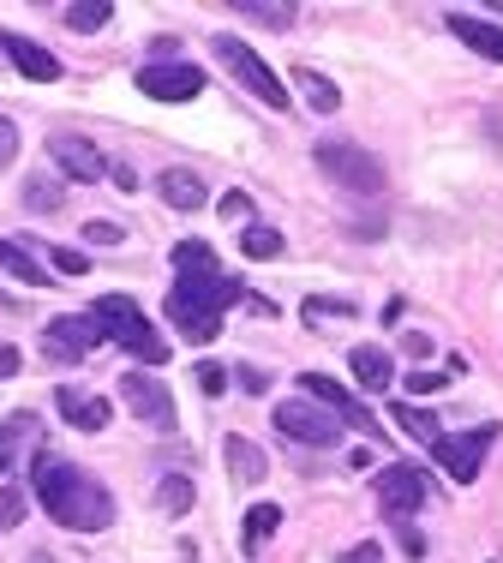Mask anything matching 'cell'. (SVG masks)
<instances>
[{
	"mask_svg": "<svg viewBox=\"0 0 503 563\" xmlns=\"http://www.w3.org/2000/svg\"><path fill=\"white\" fill-rule=\"evenodd\" d=\"M48 258H55V271H66V276H85V271H90V264L78 258L72 246H55V252H48Z\"/></svg>",
	"mask_w": 503,
	"mask_h": 563,
	"instance_id": "37",
	"label": "cell"
},
{
	"mask_svg": "<svg viewBox=\"0 0 503 563\" xmlns=\"http://www.w3.org/2000/svg\"><path fill=\"white\" fill-rule=\"evenodd\" d=\"M276 432L294 438V444L324 450V444H336V438H342V420H336L329 408H317V401L294 396V401H282V408H276Z\"/></svg>",
	"mask_w": 503,
	"mask_h": 563,
	"instance_id": "7",
	"label": "cell"
},
{
	"mask_svg": "<svg viewBox=\"0 0 503 563\" xmlns=\"http://www.w3.org/2000/svg\"><path fill=\"white\" fill-rule=\"evenodd\" d=\"M276 528H282V509H276V504H258V509L246 516V533H241V540H246V552H258V545L270 540Z\"/></svg>",
	"mask_w": 503,
	"mask_h": 563,
	"instance_id": "25",
	"label": "cell"
},
{
	"mask_svg": "<svg viewBox=\"0 0 503 563\" xmlns=\"http://www.w3.org/2000/svg\"><path fill=\"white\" fill-rule=\"evenodd\" d=\"M48 156L60 163V180H109V156L78 132H48Z\"/></svg>",
	"mask_w": 503,
	"mask_h": 563,
	"instance_id": "10",
	"label": "cell"
},
{
	"mask_svg": "<svg viewBox=\"0 0 503 563\" xmlns=\"http://www.w3.org/2000/svg\"><path fill=\"white\" fill-rule=\"evenodd\" d=\"M60 205H66V180H60V174H31V180H24V210L55 217Z\"/></svg>",
	"mask_w": 503,
	"mask_h": 563,
	"instance_id": "20",
	"label": "cell"
},
{
	"mask_svg": "<svg viewBox=\"0 0 503 563\" xmlns=\"http://www.w3.org/2000/svg\"><path fill=\"white\" fill-rule=\"evenodd\" d=\"M121 401L138 413L144 426H168V420H175V396H168V384L150 378V372H126V378H121Z\"/></svg>",
	"mask_w": 503,
	"mask_h": 563,
	"instance_id": "11",
	"label": "cell"
},
{
	"mask_svg": "<svg viewBox=\"0 0 503 563\" xmlns=\"http://www.w3.org/2000/svg\"><path fill=\"white\" fill-rule=\"evenodd\" d=\"M19 516H24V486H7L0 492V528H12Z\"/></svg>",
	"mask_w": 503,
	"mask_h": 563,
	"instance_id": "32",
	"label": "cell"
},
{
	"mask_svg": "<svg viewBox=\"0 0 503 563\" xmlns=\"http://www.w3.org/2000/svg\"><path fill=\"white\" fill-rule=\"evenodd\" d=\"M7 467H12V455H7V450H0V474H7Z\"/></svg>",
	"mask_w": 503,
	"mask_h": 563,
	"instance_id": "43",
	"label": "cell"
},
{
	"mask_svg": "<svg viewBox=\"0 0 503 563\" xmlns=\"http://www.w3.org/2000/svg\"><path fill=\"white\" fill-rule=\"evenodd\" d=\"M498 444V426H473V432H456V438H438L432 444V462L444 467L456 486H473L480 479V462H485V450Z\"/></svg>",
	"mask_w": 503,
	"mask_h": 563,
	"instance_id": "6",
	"label": "cell"
},
{
	"mask_svg": "<svg viewBox=\"0 0 503 563\" xmlns=\"http://www.w3.org/2000/svg\"><path fill=\"white\" fill-rule=\"evenodd\" d=\"M156 192H163V205H168V210H198V205L210 198V186L198 180L192 168H168L163 180H156Z\"/></svg>",
	"mask_w": 503,
	"mask_h": 563,
	"instance_id": "17",
	"label": "cell"
},
{
	"mask_svg": "<svg viewBox=\"0 0 503 563\" xmlns=\"http://www.w3.org/2000/svg\"><path fill=\"white\" fill-rule=\"evenodd\" d=\"M342 563H383V545H378V540H360V545H354V552L342 558Z\"/></svg>",
	"mask_w": 503,
	"mask_h": 563,
	"instance_id": "39",
	"label": "cell"
},
{
	"mask_svg": "<svg viewBox=\"0 0 503 563\" xmlns=\"http://www.w3.org/2000/svg\"><path fill=\"white\" fill-rule=\"evenodd\" d=\"M456 378L449 366H426V372H407V396H432V390H444V384Z\"/></svg>",
	"mask_w": 503,
	"mask_h": 563,
	"instance_id": "30",
	"label": "cell"
},
{
	"mask_svg": "<svg viewBox=\"0 0 503 563\" xmlns=\"http://www.w3.org/2000/svg\"><path fill=\"white\" fill-rule=\"evenodd\" d=\"M12 372H19V354H12V347H0V378H12Z\"/></svg>",
	"mask_w": 503,
	"mask_h": 563,
	"instance_id": "42",
	"label": "cell"
},
{
	"mask_svg": "<svg viewBox=\"0 0 503 563\" xmlns=\"http://www.w3.org/2000/svg\"><path fill=\"white\" fill-rule=\"evenodd\" d=\"M97 342H102V330L90 312L85 318H48V330H43V354L55 360V366H78Z\"/></svg>",
	"mask_w": 503,
	"mask_h": 563,
	"instance_id": "9",
	"label": "cell"
},
{
	"mask_svg": "<svg viewBox=\"0 0 503 563\" xmlns=\"http://www.w3.org/2000/svg\"><path fill=\"white\" fill-rule=\"evenodd\" d=\"M395 413V426H402V432L407 438H420V444H438V438H444V426H438V413H426V408H407V401H402V408H390Z\"/></svg>",
	"mask_w": 503,
	"mask_h": 563,
	"instance_id": "23",
	"label": "cell"
},
{
	"mask_svg": "<svg viewBox=\"0 0 503 563\" xmlns=\"http://www.w3.org/2000/svg\"><path fill=\"white\" fill-rule=\"evenodd\" d=\"M348 366H354V384H360V390H390V378H395V366H390L383 347H354Z\"/></svg>",
	"mask_w": 503,
	"mask_h": 563,
	"instance_id": "19",
	"label": "cell"
},
{
	"mask_svg": "<svg viewBox=\"0 0 503 563\" xmlns=\"http://www.w3.org/2000/svg\"><path fill=\"white\" fill-rule=\"evenodd\" d=\"M234 384H241L246 396H264V390H270V372H258V366H241V372H234Z\"/></svg>",
	"mask_w": 503,
	"mask_h": 563,
	"instance_id": "33",
	"label": "cell"
},
{
	"mask_svg": "<svg viewBox=\"0 0 503 563\" xmlns=\"http://www.w3.org/2000/svg\"><path fill=\"white\" fill-rule=\"evenodd\" d=\"M85 240L90 246H121V228L114 222H85Z\"/></svg>",
	"mask_w": 503,
	"mask_h": 563,
	"instance_id": "35",
	"label": "cell"
},
{
	"mask_svg": "<svg viewBox=\"0 0 503 563\" xmlns=\"http://www.w3.org/2000/svg\"><path fill=\"white\" fill-rule=\"evenodd\" d=\"M420 504H426V479H420L414 467H383V474H378V509H383V516L407 521Z\"/></svg>",
	"mask_w": 503,
	"mask_h": 563,
	"instance_id": "13",
	"label": "cell"
},
{
	"mask_svg": "<svg viewBox=\"0 0 503 563\" xmlns=\"http://www.w3.org/2000/svg\"><path fill=\"white\" fill-rule=\"evenodd\" d=\"M55 408H60L66 426H78V432H102V426H109V401L90 396V390H72V384L55 390Z\"/></svg>",
	"mask_w": 503,
	"mask_h": 563,
	"instance_id": "15",
	"label": "cell"
},
{
	"mask_svg": "<svg viewBox=\"0 0 503 563\" xmlns=\"http://www.w3.org/2000/svg\"><path fill=\"white\" fill-rule=\"evenodd\" d=\"M156 504H163L168 516H187V509H192V479L187 474H168L163 486H156Z\"/></svg>",
	"mask_w": 503,
	"mask_h": 563,
	"instance_id": "26",
	"label": "cell"
},
{
	"mask_svg": "<svg viewBox=\"0 0 503 563\" xmlns=\"http://www.w3.org/2000/svg\"><path fill=\"white\" fill-rule=\"evenodd\" d=\"M395 540L407 545V558H426V533H420L414 521H395Z\"/></svg>",
	"mask_w": 503,
	"mask_h": 563,
	"instance_id": "34",
	"label": "cell"
},
{
	"mask_svg": "<svg viewBox=\"0 0 503 563\" xmlns=\"http://www.w3.org/2000/svg\"><path fill=\"white\" fill-rule=\"evenodd\" d=\"M222 455H228V467H234V479H241V486H258V479L270 474V455L252 444V438H228Z\"/></svg>",
	"mask_w": 503,
	"mask_h": 563,
	"instance_id": "18",
	"label": "cell"
},
{
	"mask_svg": "<svg viewBox=\"0 0 503 563\" xmlns=\"http://www.w3.org/2000/svg\"><path fill=\"white\" fill-rule=\"evenodd\" d=\"M234 7H241L246 19H258V24H276V31H294V19H300L288 0H234Z\"/></svg>",
	"mask_w": 503,
	"mask_h": 563,
	"instance_id": "24",
	"label": "cell"
},
{
	"mask_svg": "<svg viewBox=\"0 0 503 563\" xmlns=\"http://www.w3.org/2000/svg\"><path fill=\"white\" fill-rule=\"evenodd\" d=\"M234 300H246L241 276L222 271V264H192V271H175V288H168V318L187 342H210L222 330V312Z\"/></svg>",
	"mask_w": 503,
	"mask_h": 563,
	"instance_id": "2",
	"label": "cell"
},
{
	"mask_svg": "<svg viewBox=\"0 0 503 563\" xmlns=\"http://www.w3.org/2000/svg\"><path fill=\"white\" fill-rule=\"evenodd\" d=\"M317 168H324L342 192H383V163L372 151H360V144H348V139L317 144Z\"/></svg>",
	"mask_w": 503,
	"mask_h": 563,
	"instance_id": "4",
	"label": "cell"
},
{
	"mask_svg": "<svg viewBox=\"0 0 503 563\" xmlns=\"http://www.w3.org/2000/svg\"><path fill=\"white\" fill-rule=\"evenodd\" d=\"M449 31H456L461 43L473 48V55H485V60H498V66H503V31H498V24L468 19V12H449Z\"/></svg>",
	"mask_w": 503,
	"mask_h": 563,
	"instance_id": "16",
	"label": "cell"
},
{
	"mask_svg": "<svg viewBox=\"0 0 503 563\" xmlns=\"http://www.w3.org/2000/svg\"><path fill=\"white\" fill-rule=\"evenodd\" d=\"M402 354H414V360H426V354H432V342H426V336H402Z\"/></svg>",
	"mask_w": 503,
	"mask_h": 563,
	"instance_id": "41",
	"label": "cell"
},
{
	"mask_svg": "<svg viewBox=\"0 0 503 563\" xmlns=\"http://www.w3.org/2000/svg\"><path fill=\"white\" fill-rule=\"evenodd\" d=\"M12 156H19V126H12L7 114H0V168H7Z\"/></svg>",
	"mask_w": 503,
	"mask_h": 563,
	"instance_id": "38",
	"label": "cell"
},
{
	"mask_svg": "<svg viewBox=\"0 0 503 563\" xmlns=\"http://www.w3.org/2000/svg\"><path fill=\"white\" fill-rule=\"evenodd\" d=\"M300 396L317 401V408H329L342 426H354V432H360V438H372V444L383 438V426L372 420V408H360V401H354L348 390H342L336 378H317V372H300Z\"/></svg>",
	"mask_w": 503,
	"mask_h": 563,
	"instance_id": "8",
	"label": "cell"
},
{
	"mask_svg": "<svg viewBox=\"0 0 503 563\" xmlns=\"http://www.w3.org/2000/svg\"><path fill=\"white\" fill-rule=\"evenodd\" d=\"M198 390L222 396V390H228V372H222V366H198Z\"/></svg>",
	"mask_w": 503,
	"mask_h": 563,
	"instance_id": "36",
	"label": "cell"
},
{
	"mask_svg": "<svg viewBox=\"0 0 503 563\" xmlns=\"http://www.w3.org/2000/svg\"><path fill=\"white\" fill-rule=\"evenodd\" d=\"M31 492H36V504L72 533H102L114 521V498L85 474V467L60 462V455H43V462L31 467Z\"/></svg>",
	"mask_w": 503,
	"mask_h": 563,
	"instance_id": "1",
	"label": "cell"
},
{
	"mask_svg": "<svg viewBox=\"0 0 503 563\" xmlns=\"http://www.w3.org/2000/svg\"><path fill=\"white\" fill-rule=\"evenodd\" d=\"M210 43H216V60L228 66L234 78H241V85L252 90V97H264V109H288V90H282V78H276L270 66H264V55H258V48H246L241 36H210Z\"/></svg>",
	"mask_w": 503,
	"mask_h": 563,
	"instance_id": "5",
	"label": "cell"
},
{
	"mask_svg": "<svg viewBox=\"0 0 503 563\" xmlns=\"http://www.w3.org/2000/svg\"><path fill=\"white\" fill-rule=\"evenodd\" d=\"M241 252H246V258H276V252H282V234H276V228H246Z\"/></svg>",
	"mask_w": 503,
	"mask_h": 563,
	"instance_id": "28",
	"label": "cell"
},
{
	"mask_svg": "<svg viewBox=\"0 0 503 563\" xmlns=\"http://www.w3.org/2000/svg\"><path fill=\"white\" fill-rule=\"evenodd\" d=\"M192 264H222L210 240H180L175 246V271H192Z\"/></svg>",
	"mask_w": 503,
	"mask_h": 563,
	"instance_id": "29",
	"label": "cell"
},
{
	"mask_svg": "<svg viewBox=\"0 0 503 563\" xmlns=\"http://www.w3.org/2000/svg\"><path fill=\"white\" fill-rule=\"evenodd\" d=\"M0 271L7 276H19L24 288H48V271H36V258H31V246H12V240H0Z\"/></svg>",
	"mask_w": 503,
	"mask_h": 563,
	"instance_id": "21",
	"label": "cell"
},
{
	"mask_svg": "<svg viewBox=\"0 0 503 563\" xmlns=\"http://www.w3.org/2000/svg\"><path fill=\"white\" fill-rule=\"evenodd\" d=\"M306 318H354V300H324V294H312Z\"/></svg>",
	"mask_w": 503,
	"mask_h": 563,
	"instance_id": "31",
	"label": "cell"
},
{
	"mask_svg": "<svg viewBox=\"0 0 503 563\" xmlns=\"http://www.w3.org/2000/svg\"><path fill=\"white\" fill-rule=\"evenodd\" d=\"M90 318H97L102 342H121L126 354L144 360V366H163L168 360V342L156 336V324L144 318V306L132 300V294H102V300L90 306Z\"/></svg>",
	"mask_w": 503,
	"mask_h": 563,
	"instance_id": "3",
	"label": "cell"
},
{
	"mask_svg": "<svg viewBox=\"0 0 503 563\" xmlns=\"http://www.w3.org/2000/svg\"><path fill=\"white\" fill-rule=\"evenodd\" d=\"M138 90L144 97H156V102H192L198 90H204V73L187 60H168V66H144L138 73Z\"/></svg>",
	"mask_w": 503,
	"mask_h": 563,
	"instance_id": "12",
	"label": "cell"
},
{
	"mask_svg": "<svg viewBox=\"0 0 503 563\" xmlns=\"http://www.w3.org/2000/svg\"><path fill=\"white\" fill-rule=\"evenodd\" d=\"M246 210H252L246 192H228V198H222V217H246Z\"/></svg>",
	"mask_w": 503,
	"mask_h": 563,
	"instance_id": "40",
	"label": "cell"
},
{
	"mask_svg": "<svg viewBox=\"0 0 503 563\" xmlns=\"http://www.w3.org/2000/svg\"><path fill=\"white\" fill-rule=\"evenodd\" d=\"M0 55L19 66L31 85H55V78H60V60L48 55V48H36L31 36H12V31H7V36H0Z\"/></svg>",
	"mask_w": 503,
	"mask_h": 563,
	"instance_id": "14",
	"label": "cell"
},
{
	"mask_svg": "<svg viewBox=\"0 0 503 563\" xmlns=\"http://www.w3.org/2000/svg\"><path fill=\"white\" fill-rule=\"evenodd\" d=\"M109 19H114L109 0H78V7H66V24H72V31H102Z\"/></svg>",
	"mask_w": 503,
	"mask_h": 563,
	"instance_id": "27",
	"label": "cell"
},
{
	"mask_svg": "<svg viewBox=\"0 0 503 563\" xmlns=\"http://www.w3.org/2000/svg\"><path fill=\"white\" fill-rule=\"evenodd\" d=\"M294 78H300V97H306V109H317V114H336V109H342V90L329 85L324 73H312V66H300Z\"/></svg>",
	"mask_w": 503,
	"mask_h": 563,
	"instance_id": "22",
	"label": "cell"
}]
</instances>
